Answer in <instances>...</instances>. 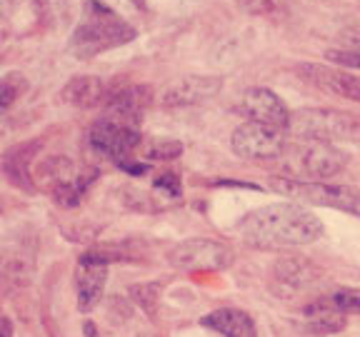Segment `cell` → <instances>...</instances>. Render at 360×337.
Returning a JSON list of instances; mask_svg holds the SVG:
<instances>
[{
	"mask_svg": "<svg viewBox=\"0 0 360 337\" xmlns=\"http://www.w3.org/2000/svg\"><path fill=\"white\" fill-rule=\"evenodd\" d=\"M243 242L255 250H283V247L310 245L323 235L318 215L300 202H276L248 213L238 225Z\"/></svg>",
	"mask_w": 360,
	"mask_h": 337,
	"instance_id": "obj_1",
	"label": "cell"
},
{
	"mask_svg": "<svg viewBox=\"0 0 360 337\" xmlns=\"http://www.w3.org/2000/svg\"><path fill=\"white\" fill-rule=\"evenodd\" d=\"M135 38V28L128 25L120 15L103 6L101 0H88L85 3V20L70 35L68 51L78 60H90L101 53L125 45Z\"/></svg>",
	"mask_w": 360,
	"mask_h": 337,
	"instance_id": "obj_2",
	"label": "cell"
},
{
	"mask_svg": "<svg viewBox=\"0 0 360 337\" xmlns=\"http://www.w3.org/2000/svg\"><path fill=\"white\" fill-rule=\"evenodd\" d=\"M288 130L300 140H360V115L335 107H303L290 112Z\"/></svg>",
	"mask_w": 360,
	"mask_h": 337,
	"instance_id": "obj_3",
	"label": "cell"
},
{
	"mask_svg": "<svg viewBox=\"0 0 360 337\" xmlns=\"http://www.w3.org/2000/svg\"><path fill=\"white\" fill-rule=\"evenodd\" d=\"M273 187L292 200H303L321 208L343 210L350 215H360V187L333 185V183H305L298 178H273Z\"/></svg>",
	"mask_w": 360,
	"mask_h": 337,
	"instance_id": "obj_4",
	"label": "cell"
},
{
	"mask_svg": "<svg viewBox=\"0 0 360 337\" xmlns=\"http://www.w3.org/2000/svg\"><path fill=\"white\" fill-rule=\"evenodd\" d=\"M90 145L98 155L108 157V160H115V163H125L133 157V152L141 147V123H128V120L110 118V115H103L101 120L93 123L88 135Z\"/></svg>",
	"mask_w": 360,
	"mask_h": 337,
	"instance_id": "obj_5",
	"label": "cell"
},
{
	"mask_svg": "<svg viewBox=\"0 0 360 337\" xmlns=\"http://www.w3.org/2000/svg\"><path fill=\"white\" fill-rule=\"evenodd\" d=\"M285 152L292 160V170L300 175H308L315 180H326L338 175L348 163L345 155L335 143L323 140H300L295 147H285ZM283 152V155H285Z\"/></svg>",
	"mask_w": 360,
	"mask_h": 337,
	"instance_id": "obj_6",
	"label": "cell"
},
{
	"mask_svg": "<svg viewBox=\"0 0 360 337\" xmlns=\"http://www.w3.org/2000/svg\"><path fill=\"white\" fill-rule=\"evenodd\" d=\"M233 260L231 247L210 237H191L180 242L168 253V263L175 270L186 272H205V270H223Z\"/></svg>",
	"mask_w": 360,
	"mask_h": 337,
	"instance_id": "obj_7",
	"label": "cell"
},
{
	"mask_svg": "<svg viewBox=\"0 0 360 337\" xmlns=\"http://www.w3.org/2000/svg\"><path fill=\"white\" fill-rule=\"evenodd\" d=\"M231 147L243 160H276L285 152L288 143L283 138V130L265 128L248 120L233 130Z\"/></svg>",
	"mask_w": 360,
	"mask_h": 337,
	"instance_id": "obj_8",
	"label": "cell"
},
{
	"mask_svg": "<svg viewBox=\"0 0 360 337\" xmlns=\"http://www.w3.org/2000/svg\"><path fill=\"white\" fill-rule=\"evenodd\" d=\"M108 280V260L103 255L88 253L75 265V292H78V310L90 312L103 298Z\"/></svg>",
	"mask_w": 360,
	"mask_h": 337,
	"instance_id": "obj_9",
	"label": "cell"
},
{
	"mask_svg": "<svg viewBox=\"0 0 360 337\" xmlns=\"http://www.w3.org/2000/svg\"><path fill=\"white\" fill-rule=\"evenodd\" d=\"M240 110L248 120L273 130H288V123H290V110L285 107V103L268 88L248 90L243 95Z\"/></svg>",
	"mask_w": 360,
	"mask_h": 337,
	"instance_id": "obj_10",
	"label": "cell"
},
{
	"mask_svg": "<svg viewBox=\"0 0 360 337\" xmlns=\"http://www.w3.org/2000/svg\"><path fill=\"white\" fill-rule=\"evenodd\" d=\"M298 75L308 85L318 90H326L330 95L345 98V100L360 103V78L345 70H338L330 65H321V62H305L298 67Z\"/></svg>",
	"mask_w": 360,
	"mask_h": 337,
	"instance_id": "obj_11",
	"label": "cell"
},
{
	"mask_svg": "<svg viewBox=\"0 0 360 337\" xmlns=\"http://www.w3.org/2000/svg\"><path fill=\"white\" fill-rule=\"evenodd\" d=\"M321 277V272L313 267L305 258H285L273 267L270 275V285L281 298H298L300 292H305L315 280Z\"/></svg>",
	"mask_w": 360,
	"mask_h": 337,
	"instance_id": "obj_12",
	"label": "cell"
},
{
	"mask_svg": "<svg viewBox=\"0 0 360 337\" xmlns=\"http://www.w3.org/2000/svg\"><path fill=\"white\" fill-rule=\"evenodd\" d=\"M40 147H43L40 140H28V143H18V145L8 147V150L3 152V157H0V173L6 175L13 187L25 190V192L35 190L30 165H33Z\"/></svg>",
	"mask_w": 360,
	"mask_h": 337,
	"instance_id": "obj_13",
	"label": "cell"
},
{
	"mask_svg": "<svg viewBox=\"0 0 360 337\" xmlns=\"http://www.w3.org/2000/svg\"><path fill=\"white\" fill-rule=\"evenodd\" d=\"M153 103V88L150 85H123L108 93L105 98V115L128 123H141L143 112Z\"/></svg>",
	"mask_w": 360,
	"mask_h": 337,
	"instance_id": "obj_14",
	"label": "cell"
},
{
	"mask_svg": "<svg viewBox=\"0 0 360 337\" xmlns=\"http://www.w3.org/2000/svg\"><path fill=\"white\" fill-rule=\"evenodd\" d=\"M223 83L218 78H186L163 95V107H186L218 95Z\"/></svg>",
	"mask_w": 360,
	"mask_h": 337,
	"instance_id": "obj_15",
	"label": "cell"
},
{
	"mask_svg": "<svg viewBox=\"0 0 360 337\" xmlns=\"http://www.w3.org/2000/svg\"><path fill=\"white\" fill-rule=\"evenodd\" d=\"M108 85L98 75H80V78L68 80L65 88L60 90V100L70 107H98L105 103L108 98Z\"/></svg>",
	"mask_w": 360,
	"mask_h": 337,
	"instance_id": "obj_16",
	"label": "cell"
},
{
	"mask_svg": "<svg viewBox=\"0 0 360 337\" xmlns=\"http://www.w3.org/2000/svg\"><path fill=\"white\" fill-rule=\"evenodd\" d=\"M200 322L210 330L220 332L223 337H258L253 317L245 310L238 308H220L215 312L205 315Z\"/></svg>",
	"mask_w": 360,
	"mask_h": 337,
	"instance_id": "obj_17",
	"label": "cell"
},
{
	"mask_svg": "<svg viewBox=\"0 0 360 337\" xmlns=\"http://www.w3.org/2000/svg\"><path fill=\"white\" fill-rule=\"evenodd\" d=\"M305 325L315 335H330V332H338L345 327V312L338 310L333 305V300H328V303L315 300L313 305L305 308Z\"/></svg>",
	"mask_w": 360,
	"mask_h": 337,
	"instance_id": "obj_18",
	"label": "cell"
},
{
	"mask_svg": "<svg viewBox=\"0 0 360 337\" xmlns=\"http://www.w3.org/2000/svg\"><path fill=\"white\" fill-rule=\"evenodd\" d=\"M238 6L250 15L268 18V20H278L285 15L288 0H238Z\"/></svg>",
	"mask_w": 360,
	"mask_h": 337,
	"instance_id": "obj_19",
	"label": "cell"
},
{
	"mask_svg": "<svg viewBox=\"0 0 360 337\" xmlns=\"http://www.w3.org/2000/svg\"><path fill=\"white\" fill-rule=\"evenodd\" d=\"M22 93H25V78H22V75L13 73L0 80V115H3Z\"/></svg>",
	"mask_w": 360,
	"mask_h": 337,
	"instance_id": "obj_20",
	"label": "cell"
},
{
	"mask_svg": "<svg viewBox=\"0 0 360 337\" xmlns=\"http://www.w3.org/2000/svg\"><path fill=\"white\" fill-rule=\"evenodd\" d=\"M180 152H183V145H180L178 140H170V138H165V140H153L150 145L146 147V155L150 157V160H175Z\"/></svg>",
	"mask_w": 360,
	"mask_h": 337,
	"instance_id": "obj_21",
	"label": "cell"
},
{
	"mask_svg": "<svg viewBox=\"0 0 360 337\" xmlns=\"http://www.w3.org/2000/svg\"><path fill=\"white\" fill-rule=\"evenodd\" d=\"M133 298L135 303L141 305L150 317H155V310H158V300H160V285H138L133 287Z\"/></svg>",
	"mask_w": 360,
	"mask_h": 337,
	"instance_id": "obj_22",
	"label": "cell"
},
{
	"mask_svg": "<svg viewBox=\"0 0 360 337\" xmlns=\"http://www.w3.org/2000/svg\"><path fill=\"white\" fill-rule=\"evenodd\" d=\"M330 300H333V305H335L338 310H343L345 315H348V312L360 315V290H355V287L338 290Z\"/></svg>",
	"mask_w": 360,
	"mask_h": 337,
	"instance_id": "obj_23",
	"label": "cell"
},
{
	"mask_svg": "<svg viewBox=\"0 0 360 337\" xmlns=\"http://www.w3.org/2000/svg\"><path fill=\"white\" fill-rule=\"evenodd\" d=\"M155 192L165 200H178L183 195V187H180V180L178 175L173 173H163L155 178Z\"/></svg>",
	"mask_w": 360,
	"mask_h": 337,
	"instance_id": "obj_24",
	"label": "cell"
},
{
	"mask_svg": "<svg viewBox=\"0 0 360 337\" xmlns=\"http://www.w3.org/2000/svg\"><path fill=\"white\" fill-rule=\"evenodd\" d=\"M326 58L333 62H338V65H343V67L360 70V53H355V51H328Z\"/></svg>",
	"mask_w": 360,
	"mask_h": 337,
	"instance_id": "obj_25",
	"label": "cell"
},
{
	"mask_svg": "<svg viewBox=\"0 0 360 337\" xmlns=\"http://www.w3.org/2000/svg\"><path fill=\"white\" fill-rule=\"evenodd\" d=\"M0 337H11V325L8 322H0Z\"/></svg>",
	"mask_w": 360,
	"mask_h": 337,
	"instance_id": "obj_26",
	"label": "cell"
},
{
	"mask_svg": "<svg viewBox=\"0 0 360 337\" xmlns=\"http://www.w3.org/2000/svg\"><path fill=\"white\" fill-rule=\"evenodd\" d=\"M13 3H15V0H0V11H8Z\"/></svg>",
	"mask_w": 360,
	"mask_h": 337,
	"instance_id": "obj_27",
	"label": "cell"
}]
</instances>
